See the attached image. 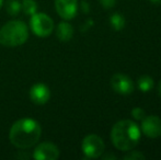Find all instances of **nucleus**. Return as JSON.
Returning a JSON list of instances; mask_svg holds the SVG:
<instances>
[{"mask_svg": "<svg viewBox=\"0 0 161 160\" xmlns=\"http://www.w3.org/2000/svg\"><path fill=\"white\" fill-rule=\"evenodd\" d=\"M57 14L63 20H72L78 13V0H55L54 1Z\"/></svg>", "mask_w": 161, "mask_h": 160, "instance_id": "nucleus-8", "label": "nucleus"}, {"mask_svg": "<svg viewBox=\"0 0 161 160\" xmlns=\"http://www.w3.org/2000/svg\"><path fill=\"white\" fill-rule=\"evenodd\" d=\"M111 87L116 93L122 96L130 94L135 89L134 81L124 74H115L111 78Z\"/></svg>", "mask_w": 161, "mask_h": 160, "instance_id": "nucleus-7", "label": "nucleus"}, {"mask_svg": "<svg viewBox=\"0 0 161 160\" xmlns=\"http://www.w3.org/2000/svg\"><path fill=\"white\" fill-rule=\"evenodd\" d=\"M104 149H105V145H104L103 139L96 134H89L82 139L81 150L87 158H99L103 155Z\"/></svg>", "mask_w": 161, "mask_h": 160, "instance_id": "nucleus-5", "label": "nucleus"}, {"mask_svg": "<svg viewBox=\"0 0 161 160\" xmlns=\"http://www.w3.org/2000/svg\"><path fill=\"white\" fill-rule=\"evenodd\" d=\"M42 127L37 121L24 118L15 121L9 130V141L19 149L31 148L40 141Z\"/></svg>", "mask_w": 161, "mask_h": 160, "instance_id": "nucleus-1", "label": "nucleus"}, {"mask_svg": "<svg viewBox=\"0 0 161 160\" xmlns=\"http://www.w3.org/2000/svg\"><path fill=\"white\" fill-rule=\"evenodd\" d=\"M30 28L38 37H47L54 32L55 24L49 15L42 12H36L31 15Z\"/></svg>", "mask_w": 161, "mask_h": 160, "instance_id": "nucleus-4", "label": "nucleus"}, {"mask_svg": "<svg viewBox=\"0 0 161 160\" xmlns=\"http://www.w3.org/2000/svg\"><path fill=\"white\" fill-rule=\"evenodd\" d=\"M29 39V28L21 20L7 22L0 29V44L4 47H18Z\"/></svg>", "mask_w": 161, "mask_h": 160, "instance_id": "nucleus-3", "label": "nucleus"}, {"mask_svg": "<svg viewBox=\"0 0 161 160\" xmlns=\"http://www.w3.org/2000/svg\"><path fill=\"white\" fill-rule=\"evenodd\" d=\"M59 149L55 144L44 141L36 145L32 157L35 160H56L59 158Z\"/></svg>", "mask_w": 161, "mask_h": 160, "instance_id": "nucleus-6", "label": "nucleus"}, {"mask_svg": "<svg viewBox=\"0 0 161 160\" xmlns=\"http://www.w3.org/2000/svg\"><path fill=\"white\" fill-rule=\"evenodd\" d=\"M2 4H3V0H0V9H1Z\"/></svg>", "mask_w": 161, "mask_h": 160, "instance_id": "nucleus-22", "label": "nucleus"}, {"mask_svg": "<svg viewBox=\"0 0 161 160\" xmlns=\"http://www.w3.org/2000/svg\"><path fill=\"white\" fill-rule=\"evenodd\" d=\"M145 158H146V157L140 152H129L128 154H126L125 156H124V159L125 160H142Z\"/></svg>", "mask_w": 161, "mask_h": 160, "instance_id": "nucleus-17", "label": "nucleus"}, {"mask_svg": "<svg viewBox=\"0 0 161 160\" xmlns=\"http://www.w3.org/2000/svg\"><path fill=\"white\" fill-rule=\"evenodd\" d=\"M104 159H108V158H113V159H116V157L115 156H111V155H108V156H105V157H103Z\"/></svg>", "mask_w": 161, "mask_h": 160, "instance_id": "nucleus-21", "label": "nucleus"}, {"mask_svg": "<svg viewBox=\"0 0 161 160\" xmlns=\"http://www.w3.org/2000/svg\"><path fill=\"white\" fill-rule=\"evenodd\" d=\"M131 116H133L135 120L142 121V119L146 116V112H145L142 108H134V109L131 110Z\"/></svg>", "mask_w": 161, "mask_h": 160, "instance_id": "nucleus-16", "label": "nucleus"}, {"mask_svg": "<svg viewBox=\"0 0 161 160\" xmlns=\"http://www.w3.org/2000/svg\"><path fill=\"white\" fill-rule=\"evenodd\" d=\"M140 130L149 138H157L161 136V119L157 115L145 116L142 120Z\"/></svg>", "mask_w": 161, "mask_h": 160, "instance_id": "nucleus-9", "label": "nucleus"}, {"mask_svg": "<svg viewBox=\"0 0 161 160\" xmlns=\"http://www.w3.org/2000/svg\"><path fill=\"white\" fill-rule=\"evenodd\" d=\"M137 85L142 92H149L153 88V79L150 76L144 75L138 79Z\"/></svg>", "mask_w": 161, "mask_h": 160, "instance_id": "nucleus-13", "label": "nucleus"}, {"mask_svg": "<svg viewBox=\"0 0 161 160\" xmlns=\"http://www.w3.org/2000/svg\"><path fill=\"white\" fill-rule=\"evenodd\" d=\"M158 93H159V96L161 98V81L159 82V86H158Z\"/></svg>", "mask_w": 161, "mask_h": 160, "instance_id": "nucleus-20", "label": "nucleus"}, {"mask_svg": "<svg viewBox=\"0 0 161 160\" xmlns=\"http://www.w3.org/2000/svg\"><path fill=\"white\" fill-rule=\"evenodd\" d=\"M142 130L135 122L130 120L119 121L111 130V141L116 149L129 152L137 146Z\"/></svg>", "mask_w": 161, "mask_h": 160, "instance_id": "nucleus-2", "label": "nucleus"}, {"mask_svg": "<svg viewBox=\"0 0 161 160\" xmlns=\"http://www.w3.org/2000/svg\"><path fill=\"white\" fill-rule=\"evenodd\" d=\"M29 96L34 104L44 105L51 99V90L45 83L38 82L31 87Z\"/></svg>", "mask_w": 161, "mask_h": 160, "instance_id": "nucleus-10", "label": "nucleus"}, {"mask_svg": "<svg viewBox=\"0 0 161 160\" xmlns=\"http://www.w3.org/2000/svg\"><path fill=\"white\" fill-rule=\"evenodd\" d=\"M56 36L60 42H68L74 36V28L67 21H62L56 28Z\"/></svg>", "mask_w": 161, "mask_h": 160, "instance_id": "nucleus-11", "label": "nucleus"}, {"mask_svg": "<svg viewBox=\"0 0 161 160\" xmlns=\"http://www.w3.org/2000/svg\"><path fill=\"white\" fill-rule=\"evenodd\" d=\"M37 3L35 0H22L21 1V10L26 15H33L37 12Z\"/></svg>", "mask_w": 161, "mask_h": 160, "instance_id": "nucleus-14", "label": "nucleus"}, {"mask_svg": "<svg viewBox=\"0 0 161 160\" xmlns=\"http://www.w3.org/2000/svg\"><path fill=\"white\" fill-rule=\"evenodd\" d=\"M150 2L153 4H161V0H150Z\"/></svg>", "mask_w": 161, "mask_h": 160, "instance_id": "nucleus-19", "label": "nucleus"}, {"mask_svg": "<svg viewBox=\"0 0 161 160\" xmlns=\"http://www.w3.org/2000/svg\"><path fill=\"white\" fill-rule=\"evenodd\" d=\"M110 23L115 31H121L125 28V18L121 13H113L110 17Z\"/></svg>", "mask_w": 161, "mask_h": 160, "instance_id": "nucleus-12", "label": "nucleus"}, {"mask_svg": "<svg viewBox=\"0 0 161 160\" xmlns=\"http://www.w3.org/2000/svg\"><path fill=\"white\" fill-rule=\"evenodd\" d=\"M7 13L10 15H17L21 11V1L20 0H7L6 2Z\"/></svg>", "mask_w": 161, "mask_h": 160, "instance_id": "nucleus-15", "label": "nucleus"}, {"mask_svg": "<svg viewBox=\"0 0 161 160\" xmlns=\"http://www.w3.org/2000/svg\"><path fill=\"white\" fill-rule=\"evenodd\" d=\"M116 1L117 0H99L100 4L104 9H112L116 4Z\"/></svg>", "mask_w": 161, "mask_h": 160, "instance_id": "nucleus-18", "label": "nucleus"}]
</instances>
